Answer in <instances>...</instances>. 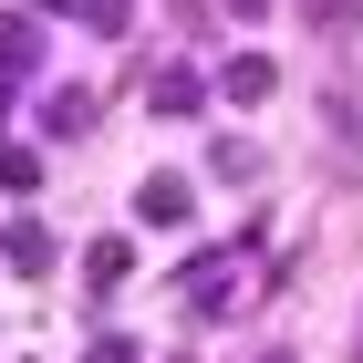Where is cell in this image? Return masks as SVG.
Here are the masks:
<instances>
[{"mask_svg": "<svg viewBox=\"0 0 363 363\" xmlns=\"http://www.w3.org/2000/svg\"><path fill=\"white\" fill-rule=\"evenodd\" d=\"M239 259H250V250H197L187 259V311H218L228 291H239Z\"/></svg>", "mask_w": 363, "mask_h": 363, "instance_id": "obj_1", "label": "cell"}, {"mask_svg": "<svg viewBox=\"0 0 363 363\" xmlns=\"http://www.w3.org/2000/svg\"><path fill=\"white\" fill-rule=\"evenodd\" d=\"M322 145L342 156V177H363V104L353 94H322Z\"/></svg>", "mask_w": 363, "mask_h": 363, "instance_id": "obj_2", "label": "cell"}, {"mask_svg": "<svg viewBox=\"0 0 363 363\" xmlns=\"http://www.w3.org/2000/svg\"><path fill=\"white\" fill-rule=\"evenodd\" d=\"M187 208H197L187 177H145V187H135V218H156V228H187Z\"/></svg>", "mask_w": 363, "mask_h": 363, "instance_id": "obj_3", "label": "cell"}, {"mask_svg": "<svg viewBox=\"0 0 363 363\" xmlns=\"http://www.w3.org/2000/svg\"><path fill=\"white\" fill-rule=\"evenodd\" d=\"M218 94H228V104H259V94H270V52H239L218 73Z\"/></svg>", "mask_w": 363, "mask_h": 363, "instance_id": "obj_4", "label": "cell"}, {"mask_svg": "<svg viewBox=\"0 0 363 363\" xmlns=\"http://www.w3.org/2000/svg\"><path fill=\"white\" fill-rule=\"evenodd\" d=\"M208 177H228V187H259V145L218 135V145H208Z\"/></svg>", "mask_w": 363, "mask_h": 363, "instance_id": "obj_5", "label": "cell"}, {"mask_svg": "<svg viewBox=\"0 0 363 363\" xmlns=\"http://www.w3.org/2000/svg\"><path fill=\"white\" fill-rule=\"evenodd\" d=\"M145 104H156V114H197V104H208V84H197V73H156Z\"/></svg>", "mask_w": 363, "mask_h": 363, "instance_id": "obj_6", "label": "cell"}, {"mask_svg": "<svg viewBox=\"0 0 363 363\" xmlns=\"http://www.w3.org/2000/svg\"><path fill=\"white\" fill-rule=\"evenodd\" d=\"M84 259H94V270H84V280H94V291H114V280L135 270V250H125V239H94V250H84Z\"/></svg>", "mask_w": 363, "mask_h": 363, "instance_id": "obj_7", "label": "cell"}, {"mask_svg": "<svg viewBox=\"0 0 363 363\" xmlns=\"http://www.w3.org/2000/svg\"><path fill=\"white\" fill-rule=\"evenodd\" d=\"M42 125H52V135H84V125H94V94H52V104H42Z\"/></svg>", "mask_w": 363, "mask_h": 363, "instance_id": "obj_8", "label": "cell"}, {"mask_svg": "<svg viewBox=\"0 0 363 363\" xmlns=\"http://www.w3.org/2000/svg\"><path fill=\"white\" fill-rule=\"evenodd\" d=\"M0 187H11V197H31V187H42V156H21V145H0Z\"/></svg>", "mask_w": 363, "mask_h": 363, "instance_id": "obj_9", "label": "cell"}, {"mask_svg": "<svg viewBox=\"0 0 363 363\" xmlns=\"http://www.w3.org/2000/svg\"><path fill=\"white\" fill-rule=\"evenodd\" d=\"M31 52H42V31H31V21H0V73H21Z\"/></svg>", "mask_w": 363, "mask_h": 363, "instance_id": "obj_10", "label": "cell"}, {"mask_svg": "<svg viewBox=\"0 0 363 363\" xmlns=\"http://www.w3.org/2000/svg\"><path fill=\"white\" fill-rule=\"evenodd\" d=\"M42 11H84L94 31H125V0H42Z\"/></svg>", "mask_w": 363, "mask_h": 363, "instance_id": "obj_11", "label": "cell"}, {"mask_svg": "<svg viewBox=\"0 0 363 363\" xmlns=\"http://www.w3.org/2000/svg\"><path fill=\"white\" fill-rule=\"evenodd\" d=\"M84 363H135V342H114V333H104V342H94Z\"/></svg>", "mask_w": 363, "mask_h": 363, "instance_id": "obj_12", "label": "cell"}, {"mask_svg": "<svg viewBox=\"0 0 363 363\" xmlns=\"http://www.w3.org/2000/svg\"><path fill=\"white\" fill-rule=\"evenodd\" d=\"M228 11H250V21H259V11H270V0H228Z\"/></svg>", "mask_w": 363, "mask_h": 363, "instance_id": "obj_13", "label": "cell"}, {"mask_svg": "<svg viewBox=\"0 0 363 363\" xmlns=\"http://www.w3.org/2000/svg\"><path fill=\"white\" fill-rule=\"evenodd\" d=\"M0 125H11V84H0Z\"/></svg>", "mask_w": 363, "mask_h": 363, "instance_id": "obj_14", "label": "cell"}, {"mask_svg": "<svg viewBox=\"0 0 363 363\" xmlns=\"http://www.w3.org/2000/svg\"><path fill=\"white\" fill-rule=\"evenodd\" d=\"M270 363H280V353H270Z\"/></svg>", "mask_w": 363, "mask_h": 363, "instance_id": "obj_15", "label": "cell"}, {"mask_svg": "<svg viewBox=\"0 0 363 363\" xmlns=\"http://www.w3.org/2000/svg\"><path fill=\"white\" fill-rule=\"evenodd\" d=\"M353 363H363V353H353Z\"/></svg>", "mask_w": 363, "mask_h": 363, "instance_id": "obj_16", "label": "cell"}]
</instances>
